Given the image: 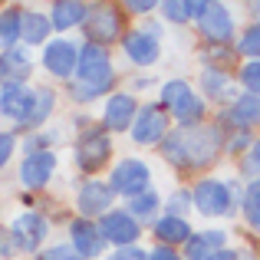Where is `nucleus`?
I'll return each instance as SVG.
<instances>
[{"label":"nucleus","instance_id":"4468645a","mask_svg":"<svg viewBox=\"0 0 260 260\" xmlns=\"http://www.w3.org/2000/svg\"><path fill=\"white\" fill-rule=\"evenodd\" d=\"M201 43H234L237 40V17L228 4L221 0H208L204 10L194 20Z\"/></svg>","mask_w":260,"mask_h":260},{"label":"nucleus","instance_id":"f3484780","mask_svg":"<svg viewBox=\"0 0 260 260\" xmlns=\"http://www.w3.org/2000/svg\"><path fill=\"white\" fill-rule=\"evenodd\" d=\"M33 112V83H10L0 86V119L13 132H26V122Z\"/></svg>","mask_w":260,"mask_h":260},{"label":"nucleus","instance_id":"b1692460","mask_svg":"<svg viewBox=\"0 0 260 260\" xmlns=\"http://www.w3.org/2000/svg\"><path fill=\"white\" fill-rule=\"evenodd\" d=\"M86 13H89V4H83V0H53V4L46 7V17H50L53 37H63V33L83 30Z\"/></svg>","mask_w":260,"mask_h":260},{"label":"nucleus","instance_id":"4c0bfd02","mask_svg":"<svg viewBox=\"0 0 260 260\" xmlns=\"http://www.w3.org/2000/svg\"><path fill=\"white\" fill-rule=\"evenodd\" d=\"M254 132H224V155L228 158H241L247 155V148L254 145Z\"/></svg>","mask_w":260,"mask_h":260},{"label":"nucleus","instance_id":"aec40b11","mask_svg":"<svg viewBox=\"0 0 260 260\" xmlns=\"http://www.w3.org/2000/svg\"><path fill=\"white\" fill-rule=\"evenodd\" d=\"M214 122L224 132H254V128H260V95L241 92L231 106L217 109Z\"/></svg>","mask_w":260,"mask_h":260},{"label":"nucleus","instance_id":"a211bd4d","mask_svg":"<svg viewBox=\"0 0 260 260\" xmlns=\"http://www.w3.org/2000/svg\"><path fill=\"white\" fill-rule=\"evenodd\" d=\"M194 89L201 92V99L208 102V106H214V109L231 106V102L241 95L234 73H228V70H211V66H201V70H198Z\"/></svg>","mask_w":260,"mask_h":260},{"label":"nucleus","instance_id":"473e14b6","mask_svg":"<svg viewBox=\"0 0 260 260\" xmlns=\"http://www.w3.org/2000/svg\"><path fill=\"white\" fill-rule=\"evenodd\" d=\"M234 50L241 59H260V20H250L244 30H237Z\"/></svg>","mask_w":260,"mask_h":260},{"label":"nucleus","instance_id":"39448f33","mask_svg":"<svg viewBox=\"0 0 260 260\" xmlns=\"http://www.w3.org/2000/svg\"><path fill=\"white\" fill-rule=\"evenodd\" d=\"M73 79L89 86L92 92H99L102 99L109 92H115V86H119V66H115L112 50L79 40V63H76V76Z\"/></svg>","mask_w":260,"mask_h":260},{"label":"nucleus","instance_id":"a19ab883","mask_svg":"<svg viewBox=\"0 0 260 260\" xmlns=\"http://www.w3.org/2000/svg\"><path fill=\"white\" fill-rule=\"evenodd\" d=\"M20 250H17V241H13L10 228H7V221H0V260H17Z\"/></svg>","mask_w":260,"mask_h":260},{"label":"nucleus","instance_id":"0eeeda50","mask_svg":"<svg viewBox=\"0 0 260 260\" xmlns=\"http://www.w3.org/2000/svg\"><path fill=\"white\" fill-rule=\"evenodd\" d=\"M13 241H17V250L20 257H37L40 250L50 244V231H53V221L50 214H43L40 208H20L17 214L7 221Z\"/></svg>","mask_w":260,"mask_h":260},{"label":"nucleus","instance_id":"7c9ffc66","mask_svg":"<svg viewBox=\"0 0 260 260\" xmlns=\"http://www.w3.org/2000/svg\"><path fill=\"white\" fill-rule=\"evenodd\" d=\"M241 221L250 234H260V178L257 181H244V198H241Z\"/></svg>","mask_w":260,"mask_h":260},{"label":"nucleus","instance_id":"6ab92c4d","mask_svg":"<svg viewBox=\"0 0 260 260\" xmlns=\"http://www.w3.org/2000/svg\"><path fill=\"white\" fill-rule=\"evenodd\" d=\"M66 244H70L83 260H102L109 254V244L102 241L99 224L86 221V217H76V214L66 221Z\"/></svg>","mask_w":260,"mask_h":260},{"label":"nucleus","instance_id":"f03ea898","mask_svg":"<svg viewBox=\"0 0 260 260\" xmlns=\"http://www.w3.org/2000/svg\"><path fill=\"white\" fill-rule=\"evenodd\" d=\"M244 198V181L241 178H217V175H201L191 184V208L208 221L217 217H234L241 211Z\"/></svg>","mask_w":260,"mask_h":260},{"label":"nucleus","instance_id":"58836bf2","mask_svg":"<svg viewBox=\"0 0 260 260\" xmlns=\"http://www.w3.org/2000/svg\"><path fill=\"white\" fill-rule=\"evenodd\" d=\"M30 260H83V257H79L66 241H53V244H46V247L40 250L37 257H30Z\"/></svg>","mask_w":260,"mask_h":260},{"label":"nucleus","instance_id":"c9c22d12","mask_svg":"<svg viewBox=\"0 0 260 260\" xmlns=\"http://www.w3.org/2000/svg\"><path fill=\"white\" fill-rule=\"evenodd\" d=\"M237 178H244V181H257L260 178V135L254 139V145L247 148V155L237 158Z\"/></svg>","mask_w":260,"mask_h":260},{"label":"nucleus","instance_id":"5701e85b","mask_svg":"<svg viewBox=\"0 0 260 260\" xmlns=\"http://www.w3.org/2000/svg\"><path fill=\"white\" fill-rule=\"evenodd\" d=\"M148 234H152L155 244H161V247L181 250L184 244H188V237L194 234V228H191L188 217H175V214H165V211H161V214L148 224Z\"/></svg>","mask_w":260,"mask_h":260},{"label":"nucleus","instance_id":"ddd939ff","mask_svg":"<svg viewBox=\"0 0 260 260\" xmlns=\"http://www.w3.org/2000/svg\"><path fill=\"white\" fill-rule=\"evenodd\" d=\"M139 106H142L139 95H132L128 89H115V92H109L106 99L99 102V115H95V122H99L109 135H122V132L128 135L135 115H139Z\"/></svg>","mask_w":260,"mask_h":260},{"label":"nucleus","instance_id":"4be33fe9","mask_svg":"<svg viewBox=\"0 0 260 260\" xmlns=\"http://www.w3.org/2000/svg\"><path fill=\"white\" fill-rule=\"evenodd\" d=\"M37 73V53L26 46H13V50L0 53V86L10 83H33Z\"/></svg>","mask_w":260,"mask_h":260},{"label":"nucleus","instance_id":"e433bc0d","mask_svg":"<svg viewBox=\"0 0 260 260\" xmlns=\"http://www.w3.org/2000/svg\"><path fill=\"white\" fill-rule=\"evenodd\" d=\"M17 155H20V135L13 128H0V175L13 165Z\"/></svg>","mask_w":260,"mask_h":260},{"label":"nucleus","instance_id":"423d86ee","mask_svg":"<svg viewBox=\"0 0 260 260\" xmlns=\"http://www.w3.org/2000/svg\"><path fill=\"white\" fill-rule=\"evenodd\" d=\"M125 10L122 4H89V13H86V23H83V43H95V46H119V40L125 37Z\"/></svg>","mask_w":260,"mask_h":260},{"label":"nucleus","instance_id":"2eb2a0df","mask_svg":"<svg viewBox=\"0 0 260 260\" xmlns=\"http://www.w3.org/2000/svg\"><path fill=\"white\" fill-rule=\"evenodd\" d=\"M119 50H122L125 63L132 66L135 73H148V70H155L158 59H161V40L152 37V33H145L142 26H128L125 37L119 40Z\"/></svg>","mask_w":260,"mask_h":260},{"label":"nucleus","instance_id":"6e6552de","mask_svg":"<svg viewBox=\"0 0 260 260\" xmlns=\"http://www.w3.org/2000/svg\"><path fill=\"white\" fill-rule=\"evenodd\" d=\"M76 63H79V40L73 37H53L37 53V70H43V76L59 86H66L76 76Z\"/></svg>","mask_w":260,"mask_h":260},{"label":"nucleus","instance_id":"393cba45","mask_svg":"<svg viewBox=\"0 0 260 260\" xmlns=\"http://www.w3.org/2000/svg\"><path fill=\"white\" fill-rule=\"evenodd\" d=\"M53 40V26H50V17L46 10L40 7H23V23H20V46L26 50H43L46 43Z\"/></svg>","mask_w":260,"mask_h":260},{"label":"nucleus","instance_id":"7ed1b4c3","mask_svg":"<svg viewBox=\"0 0 260 260\" xmlns=\"http://www.w3.org/2000/svg\"><path fill=\"white\" fill-rule=\"evenodd\" d=\"M155 102L168 112L175 128H191V125H204L208 122V112L211 106L201 99V92L194 89V83L181 76H172V79H161L158 89H155Z\"/></svg>","mask_w":260,"mask_h":260},{"label":"nucleus","instance_id":"9b49d317","mask_svg":"<svg viewBox=\"0 0 260 260\" xmlns=\"http://www.w3.org/2000/svg\"><path fill=\"white\" fill-rule=\"evenodd\" d=\"M172 128L175 125L168 119V112L152 99V102H142L139 106V115H135L132 128H128V139H132L135 148H158Z\"/></svg>","mask_w":260,"mask_h":260},{"label":"nucleus","instance_id":"9d476101","mask_svg":"<svg viewBox=\"0 0 260 260\" xmlns=\"http://www.w3.org/2000/svg\"><path fill=\"white\" fill-rule=\"evenodd\" d=\"M115 204H119V198L109 188L106 178H79V181L73 184V211H76V217L99 221Z\"/></svg>","mask_w":260,"mask_h":260},{"label":"nucleus","instance_id":"20e7f679","mask_svg":"<svg viewBox=\"0 0 260 260\" xmlns=\"http://www.w3.org/2000/svg\"><path fill=\"white\" fill-rule=\"evenodd\" d=\"M73 168L79 178H102L115 161V135H109L99 122H89L79 132H73Z\"/></svg>","mask_w":260,"mask_h":260},{"label":"nucleus","instance_id":"412c9836","mask_svg":"<svg viewBox=\"0 0 260 260\" xmlns=\"http://www.w3.org/2000/svg\"><path fill=\"white\" fill-rule=\"evenodd\" d=\"M221 247H231L228 228H221V224H208V228L194 231V234L188 237V244L181 247V257L184 260H208L211 254H217Z\"/></svg>","mask_w":260,"mask_h":260},{"label":"nucleus","instance_id":"37998d69","mask_svg":"<svg viewBox=\"0 0 260 260\" xmlns=\"http://www.w3.org/2000/svg\"><path fill=\"white\" fill-rule=\"evenodd\" d=\"M102 260H148V250L135 244V247H119V250H109V254L102 257Z\"/></svg>","mask_w":260,"mask_h":260},{"label":"nucleus","instance_id":"72a5a7b5","mask_svg":"<svg viewBox=\"0 0 260 260\" xmlns=\"http://www.w3.org/2000/svg\"><path fill=\"white\" fill-rule=\"evenodd\" d=\"M237 89L247 95H260V59H241V66L234 70Z\"/></svg>","mask_w":260,"mask_h":260},{"label":"nucleus","instance_id":"c85d7f7f","mask_svg":"<svg viewBox=\"0 0 260 260\" xmlns=\"http://www.w3.org/2000/svg\"><path fill=\"white\" fill-rule=\"evenodd\" d=\"M63 128L59 125H46L40 132H23L20 135V155H33V152H56L63 145Z\"/></svg>","mask_w":260,"mask_h":260},{"label":"nucleus","instance_id":"2f4dec72","mask_svg":"<svg viewBox=\"0 0 260 260\" xmlns=\"http://www.w3.org/2000/svg\"><path fill=\"white\" fill-rule=\"evenodd\" d=\"M158 13H161V23H172V26L194 23V0H161Z\"/></svg>","mask_w":260,"mask_h":260},{"label":"nucleus","instance_id":"f704fd0d","mask_svg":"<svg viewBox=\"0 0 260 260\" xmlns=\"http://www.w3.org/2000/svg\"><path fill=\"white\" fill-rule=\"evenodd\" d=\"M161 211L165 214H175V217H188L191 221V188H175L172 194H165V201H161Z\"/></svg>","mask_w":260,"mask_h":260},{"label":"nucleus","instance_id":"dca6fc26","mask_svg":"<svg viewBox=\"0 0 260 260\" xmlns=\"http://www.w3.org/2000/svg\"><path fill=\"white\" fill-rule=\"evenodd\" d=\"M99 234H102V241L109 244L112 250H119V247H135V244L142 241V234H145V228H142L139 221H135L132 214H128L122 204H115L109 214H102L99 221Z\"/></svg>","mask_w":260,"mask_h":260},{"label":"nucleus","instance_id":"f257e3e1","mask_svg":"<svg viewBox=\"0 0 260 260\" xmlns=\"http://www.w3.org/2000/svg\"><path fill=\"white\" fill-rule=\"evenodd\" d=\"M155 152L175 175H211V168L224 158V128L217 122L172 128Z\"/></svg>","mask_w":260,"mask_h":260},{"label":"nucleus","instance_id":"bb28decb","mask_svg":"<svg viewBox=\"0 0 260 260\" xmlns=\"http://www.w3.org/2000/svg\"><path fill=\"white\" fill-rule=\"evenodd\" d=\"M161 201H165V194H161L158 188H148V191H142V194L122 201V208H125L128 214H132L135 221L142 224V228H148V224H152L155 217L161 214Z\"/></svg>","mask_w":260,"mask_h":260},{"label":"nucleus","instance_id":"f8f14e48","mask_svg":"<svg viewBox=\"0 0 260 260\" xmlns=\"http://www.w3.org/2000/svg\"><path fill=\"white\" fill-rule=\"evenodd\" d=\"M59 175V152H33L20 155L17 161V184L26 194H43Z\"/></svg>","mask_w":260,"mask_h":260},{"label":"nucleus","instance_id":"cd10ccee","mask_svg":"<svg viewBox=\"0 0 260 260\" xmlns=\"http://www.w3.org/2000/svg\"><path fill=\"white\" fill-rule=\"evenodd\" d=\"M198 63L211 66V70L234 73L237 66H241V56H237L234 43H201V50H198Z\"/></svg>","mask_w":260,"mask_h":260},{"label":"nucleus","instance_id":"c03bdc74","mask_svg":"<svg viewBox=\"0 0 260 260\" xmlns=\"http://www.w3.org/2000/svg\"><path fill=\"white\" fill-rule=\"evenodd\" d=\"M148 260H184V257H181V250H175V247L155 244V247H148Z\"/></svg>","mask_w":260,"mask_h":260},{"label":"nucleus","instance_id":"79ce46f5","mask_svg":"<svg viewBox=\"0 0 260 260\" xmlns=\"http://www.w3.org/2000/svg\"><path fill=\"white\" fill-rule=\"evenodd\" d=\"M148 89H158V79H155L152 73H132V79H128V92L142 95V92H148Z\"/></svg>","mask_w":260,"mask_h":260},{"label":"nucleus","instance_id":"a878e982","mask_svg":"<svg viewBox=\"0 0 260 260\" xmlns=\"http://www.w3.org/2000/svg\"><path fill=\"white\" fill-rule=\"evenodd\" d=\"M59 112V92L50 83H33V112L26 122V132H40V128L53 125Z\"/></svg>","mask_w":260,"mask_h":260},{"label":"nucleus","instance_id":"c756f323","mask_svg":"<svg viewBox=\"0 0 260 260\" xmlns=\"http://www.w3.org/2000/svg\"><path fill=\"white\" fill-rule=\"evenodd\" d=\"M20 23H23V4L0 7V53L20 46Z\"/></svg>","mask_w":260,"mask_h":260},{"label":"nucleus","instance_id":"a18cd8bd","mask_svg":"<svg viewBox=\"0 0 260 260\" xmlns=\"http://www.w3.org/2000/svg\"><path fill=\"white\" fill-rule=\"evenodd\" d=\"M208 260H241V257H237V247H221L217 254H211Z\"/></svg>","mask_w":260,"mask_h":260},{"label":"nucleus","instance_id":"ea45409f","mask_svg":"<svg viewBox=\"0 0 260 260\" xmlns=\"http://www.w3.org/2000/svg\"><path fill=\"white\" fill-rule=\"evenodd\" d=\"M122 10L128 13V17H139V20H148L155 10H158V4L155 0H125L122 4Z\"/></svg>","mask_w":260,"mask_h":260},{"label":"nucleus","instance_id":"1a4fd4ad","mask_svg":"<svg viewBox=\"0 0 260 260\" xmlns=\"http://www.w3.org/2000/svg\"><path fill=\"white\" fill-rule=\"evenodd\" d=\"M109 188L115 191V198L119 201H128V198L142 194V191L155 188L152 184V168H148L145 158H139V155H125V158H115L112 168H109Z\"/></svg>","mask_w":260,"mask_h":260}]
</instances>
